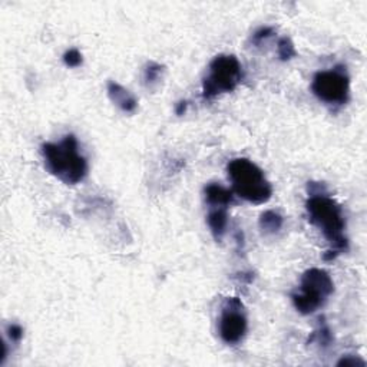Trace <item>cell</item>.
Here are the masks:
<instances>
[{
	"instance_id": "cell-1",
	"label": "cell",
	"mask_w": 367,
	"mask_h": 367,
	"mask_svg": "<svg viewBox=\"0 0 367 367\" xmlns=\"http://www.w3.org/2000/svg\"><path fill=\"white\" fill-rule=\"evenodd\" d=\"M305 211H307L309 221L320 229L330 244V250L325 254L326 262H331L349 250L346 217L342 205L334 198L329 197L325 190L309 194Z\"/></svg>"
},
{
	"instance_id": "cell-2",
	"label": "cell",
	"mask_w": 367,
	"mask_h": 367,
	"mask_svg": "<svg viewBox=\"0 0 367 367\" xmlns=\"http://www.w3.org/2000/svg\"><path fill=\"white\" fill-rule=\"evenodd\" d=\"M40 152L46 171L66 186H76L88 177L89 165L73 134L65 135L59 142H45Z\"/></svg>"
},
{
	"instance_id": "cell-3",
	"label": "cell",
	"mask_w": 367,
	"mask_h": 367,
	"mask_svg": "<svg viewBox=\"0 0 367 367\" xmlns=\"http://www.w3.org/2000/svg\"><path fill=\"white\" fill-rule=\"evenodd\" d=\"M227 173L233 182V192L250 204H266L273 197V187L264 171L247 158L231 160Z\"/></svg>"
},
{
	"instance_id": "cell-4",
	"label": "cell",
	"mask_w": 367,
	"mask_h": 367,
	"mask_svg": "<svg viewBox=\"0 0 367 367\" xmlns=\"http://www.w3.org/2000/svg\"><path fill=\"white\" fill-rule=\"evenodd\" d=\"M334 293V281L331 275L323 268H309L301 274L297 292L292 294L294 309L309 316L325 307L330 296Z\"/></svg>"
},
{
	"instance_id": "cell-5",
	"label": "cell",
	"mask_w": 367,
	"mask_h": 367,
	"mask_svg": "<svg viewBox=\"0 0 367 367\" xmlns=\"http://www.w3.org/2000/svg\"><path fill=\"white\" fill-rule=\"evenodd\" d=\"M242 66L234 55H218L211 60L203 81V98L211 101L221 94H229L242 82Z\"/></svg>"
},
{
	"instance_id": "cell-6",
	"label": "cell",
	"mask_w": 367,
	"mask_h": 367,
	"mask_svg": "<svg viewBox=\"0 0 367 367\" xmlns=\"http://www.w3.org/2000/svg\"><path fill=\"white\" fill-rule=\"evenodd\" d=\"M314 97L329 106H343L350 98V76L344 65L318 71L312 82Z\"/></svg>"
},
{
	"instance_id": "cell-7",
	"label": "cell",
	"mask_w": 367,
	"mask_h": 367,
	"mask_svg": "<svg viewBox=\"0 0 367 367\" xmlns=\"http://www.w3.org/2000/svg\"><path fill=\"white\" fill-rule=\"evenodd\" d=\"M249 329V318L246 307L238 297H228L220 313L218 334L225 344L236 346L246 338Z\"/></svg>"
},
{
	"instance_id": "cell-8",
	"label": "cell",
	"mask_w": 367,
	"mask_h": 367,
	"mask_svg": "<svg viewBox=\"0 0 367 367\" xmlns=\"http://www.w3.org/2000/svg\"><path fill=\"white\" fill-rule=\"evenodd\" d=\"M108 97L114 105H116L118 108L125 112V114H134L138 108V101L136 98L131 94V92L122 86L121 84L115 81L108 82Z\"/></svg>"
},
{
	"instance_id": "cell-9",
	"label": "cell",
	"mask_w": 367,
	"mask_h": 367,
	"mask_svg": "<svg viewBox=\"0 0 367 367\" xmlns=\"http://www.w3.org/2000/svg\"><path fill=\"white\" fill-rule=\"evenodd\" d=\"M204 195H205V201L211 207H223L228 208L231 204H234V192L233 190H228L220 184H208V186L204 188Z\"/></svg>"
},
{
	"instance_id": "cell-10",
	"label": "cell",
	"mask_w": 367,
	"mask_h": 367,
	"mask_svg": "<svg viewBox=\"0 0 367 367\" xmlns=\"http://www.w3.org/2000/svg\"><path fill=\"white\" fill-rule=\"evenodd\" d=\"M228 208L211 207L207 216V224L216 241H223L228 229Z\"/></svg>"
},
{
	"instance_id": "cell-11",
	"label": "cell",
	"mask_w": 367,
	"mask_h": 367,
	"mask_svg": "<svg viewBox=\"0 0 367 367\" xmlns=\"http://www.w3.org/2000/svg\"><path fill=\"white\" fill-rule=\"evenodd\" d=\"M258 225H260V229H262L266 236L277 234L284 225V217L279 211L267 210L262 214V216H260Z\"/></svg>"
},
{
	"instance_id": "cell-12",
	"label": "cell",
	"mask_w": 367,
	"mask_h": 367,
	"mask_svg": "<svg viewBox=\"0 0 367 367\" xmlns=\"http://www.w3.org/2000/svg\"><path fill=\"white\" fill-rule=\"evenodd\" d=\"M164 66L157 64V62H148L144 68V75H142V79H144V84L147 88H154L160 84V81L162 79L164 76Z\"/></svg>"
},
{
	"instance_id": "cell-13",
	"label": "cell",
	"mask_w": 367,
	"mask_h": 367,
	"mask_svg": "<svg viewBox=\"0 0 367 367\" xmlns=\"http://www.w3.org/2000/svg\"><path fill=\"white\" fill-rule=\"evenodd\" d=\"M314 342H317L321 347H329L331 344L333 336H331V331L326 323H321L317 327V330L313 331L312 338L309 339V343H314Z\"/></svg>"
},
{
	"instance_id": "cell-14",
	"label": "cell",
	"mask_w": 367,
	"mask_h": 367,
	"mask_svg": "<svg viewBox=\"0 0 367 367\" xmlns=\"http://www.w3.org/2000/svg\"><path fill=\"white\" fill-rule=\"evenodd\" d=\"M277 52H279V58L283 60V62H287V60L297 56V51L294 48V43L290 38H281L279 40Z\"/></svg>"
},
{
	"instance_id": "cell-15",
	"label": "cell",
	"mask_w": 367,
	"mask_h": 367,
	"mask_svg": "<svg viewBox=\"0 0 367 367\" xmlns=\"http://www.w3.org/2000/svg\"><path fill=\"white\" fill-rule=\"evenodd\" d=\"M273 35H274V27H271V26H262V27H258L255 30V32L253 34L250 42L254 46H260V45H263L267 39H270Z\"/></svg>"
},
{
	"instance_id": "cell-16",
	"label": "cell",
	"mask_w": 367,
	"mask_h": 367,
	"mask_svg": "<svg viewBox=\"0 0 367 367\" xmlns=\"http://www.w3.org/2000/svg\"><path fill=\"white\" fill-rule=\"evenodd\" d=\"M84 62L82 59V53L78 51V49H69L65 52L64 55V64L68 66V68H78L81 66Z\"/></svg>"
},
{
	"instance_id": "cell-17",
	"label": "cell",
	"mask_w": 367,
	"mask_h": 367,
	"mask_svg": "<svg viewBox=\"0 0 367 367\" xmlns=\"http://www.w3.org/2000/svg\"><path fill=\"white\" fill-rule=\"evenodd\" d=\"M339 367H366V362L360 356L347 355L338 362Z\"/></svg>"
},
{
	"instance_id": "cell-18",
	"label": "cell",
	"mask_w": 367,
	"mask_h": 367,
	"mask_svg": "<svg viewBox=\"0 0 367 367\" xmlns=\"http://www.w3.org/2000/svg\"><path fill=\"white\" fill-rule=\"evenodd\" d=\"M8 336L13 343H19L23 338V329L19 325H9L8 326Z\"/></svg>"
},
{
	"instance_id": "cell-19",
	"label": "cell",
	"mask_w": 367,
	"mask_h": 367,
	"mask_svg": "<svg viewBox=\"0 0 367 367\" xmlns=\"http://www.w3.org/2000/svg\"><path fill=\"white\" fill-rule=\"evenodd\" d=\"M187 108H188V102L187 101H181L175 106V112H177V115H184L187 112Z\"/></svg>"
}]
</instances>
